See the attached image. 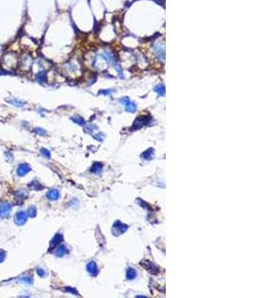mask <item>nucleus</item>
<instances>
[{
  "label": "nucleus",
  "mask_w": 265,
  "mask_h": 298,
  "mask_svg": "<svg viewBox=\"0 0 265 298\" xmlns=\"http://www.w3.org/2000/svg\"><path fill=\"white\" fill-rule=\"evenodd\" d=\"M17 55L13 52H8L2 57V65L7 69H14L18 66Z\"/></svg>",
  "instance_id": "obj_1"
},
{
  "label": "nucleus",
  "mask_w": 265,
  "mask_h": 298,
  "mask_svg": "<svg viewBox=\"0 0 265 298\" xmlns=\"http://www.w3.org/2000/svg\"><path fill=\"white\" fill-rule=\"evenodd\" d=\"M18 66H20L21 70L28 72L31 70L33 66V58L29 54H23L21 58L18 60Z\"/></svg>",
  "instance_id": "obj_2"
},
{
  "label": "nucleus",
  "mask_w": 265,
  "mask_h": 298,
  "mask_svg": "<svg viewBox=\"0 0 265 298\" xmlns=\"http://www.w3.org/2000/svg\"><path fill=\"white\" fill-rule=\"evenodd\" d=\"M120 103H121V104H123V105L125 106L126 111H128V112H135L136 111V109H137L136 104L134 103L133 101H131L129 100V97H124L120 98Z\"/></svg>",
  "instance_id": "obj_3"
},
{
  "label": "nucleus",
  "mask_w": 265,
  "mask_h": 298,
  "mask_svg": "<svg viewBox=\"0 0 265 298\" xmlns=\"http://www.w3.org/2000/svg\"><path fill=\"white\" fill-rule=\"evenodd\" d=\"M127 229H128V226L120 223L119 221H116V222L113 224V226H112V234L114 235H119L120 234H122V232H126Z\"/></svg>",
  "instance_id": "obj_4"
},
{
  "label": "nucleus",
  "mask_w": 265,
  "mask_h": 298,
  "mask_svg": "<svg viewBox=\"0 0 265 298\" xmlns=\"http://www.w3.org/2000/svg\"><path fill=\"white\" fill-rule=\"evenodd\" d=\"M12 210L11 204L8 202H2L0 204V217L1 218H7Z\"/></svg>",
  "instance_id": "obj_5"
},
{
  "label": "nucleus",
  "mask_w": 265,
  "mask_h": 298,
  "mask_svg": "<svg viewBox=\"0 0 265 298\" xmlns=\"http://www.w3.org/2000/svg\"><path fill=\"white\" fill-rule=\"evenodd\" d=\"M27 219H28V214L24 211H20L15 215V223L19 226L24 225L27 222Z\"/></svg>",
  "instance_id": "obj_6"
},
{
  "label": "nucleus",
  "mask_w": 265,
  "mask_h": 298,
  "mask_svg": "<svg viewBox=\"0 0 265 298\" xmlns=\"http://www.w3.org/2000/svg\"><path fill=\"white\" fill-rule=\"evenodd\" d=\"M153 51H154V53L157 55L158 58H160L161 60H163L164 61V59H165V50H164V46H162L160 43L154 44Z\"/></svg>",
  "instance_id": "obj_7"
},
{
  "label": "nucleus",
  "mask_w": 265,
  "mask_h": 298,
  "mask_svg": "<svg viewBox=\"0 0 265 298\" xmlns=\"http://www.w3.org/2000/svg\"><path fill=\"white\" fill-rule=\"evenodd\" d=\"M31 171V167H30L28 164L26 163H22L18 166L17 168V174L18 176H25L27 173H29Z\"/></svg>",
  "instance_id": "obj_8"
},
{
  "label": "nucleus",
  "mask_w": 265,
  "mask_h": 298,
  "mask_svg": "<svg viewBox=\"0 0 265 298\" xmlns=\"http://www.w3.org/2000/svg\"><path fill=\"white\" fill-rule=\"evenodd\" d=\"M86 270H88V272L91 274V276H96L98 273L96 263H95L94 261H89L88 263L86 264Z\"/></svg>",
  "instance_id": "obj_9"
},
{
  "label": "nucleus",
  "mask_w": 265,
  "mask_h": 298,
  "mask_svg": "<svg viewBox=\"0 0 265 298\" xmlns=\"http://www.w3.org/2000/svg\"><path fill=\"white\" fill-rule=\"evenodd\" d=\"M46 196L50 201H57L60 198V192L57 189H51L47 192Z\"/></svg>",
  "instance_id": "obj_10"
},
{
  "label": "nucleus",
  "mask_w": 265,
  "mask_h": 298,
  "mask_svg": "<svg viewBox=\"0 0 265 298\" xmlns=\"http://www.w3.org/2000/svg\"><path fill=\"white\" fill-rule=\"evenodd\" d=\"M62 240H63V235L61 234H57L55 237L52 238V240H51L50 247H51V249H53V247L57 246L60 243H61Z\"/></svg>",
  "instance_id": "obj_11"
},
{
  "label": "nucleus",
  "mask_w": 265,
  "mask_h": 298,
  "mask_svg": "<svg viewBox=\"0 0 265 298\" xmlns=\"http://www.w3.org/2000/svg\"><path fill=\"white\" fill-rule=\"evenodd\" d=\"M153 153H154V149L149 148L148 150H146L145 152H143L141 154V158L144 160H151L152 158H153Z\"/></svg>",
  "instance_id": "obj_12"
},
{
  "label": "nucleus",
  "mask_w": 265,
  "mask_h": 298,
  "mask_svg": "<svg viewBox=\"0 0 265 298\" xmlns=\"http://www.w3.org/2000/svg\"><path fill=\"white\" fill-rule=\"evenodd\" d=\"M136 276H137L136 270L134 269V268H131V267L128 268L127 271H126V278L128 280H133Z\"/></svg>",
  "instance_id": "obj_13"
},
{
  "label": "nucleus",
  "mask_w": 265,
  "mask_h": 298,
  "mask_svg": "<svg viewBox=\"0 0 265 298\" xmlns=\"http://www.w3.org/2000/svg\"><path fill=\"white\" fill-rule=\"evenodd\" d=\"M67 252H68V249L65 246H59L56 249V255L60 256V257L63 256V255H65Z\"/></svg>",
  "instance_id": "obj_14"
},
{
  "label": "nucleus",
  "mask_w": 265,
  "mask_h": 298,
  "mask_svg": "<svg viewBox=\"0 0 265 298\" xmlns=\"http://www.w3.org/2000/svg\"><path fill=\"white\" fill-rule=\"evenodd\" d=\"M154 91L157 92L160 97H164L165 95V86L164 85H157L154 88Z\"/></svg>",
  "instance_id": "obj_15"
},
{
  "label": "nucleus",
  "mask_w": 265,
  "mask_h": 298,
  "mask_svg": "<svg viewBox=\"0 0 265 298\" xmlns=\"http://www.w3.org/2000/svg\"><path fill=\"white\" fill-rule=\"evenodd\" d=\"M101 170H102V165H101L100 163H94L93 165H92L91 168V171L92 173H95V174H98V173H100Z\"/></svg>",
  "instance_id": "obj_16"
},
{
  "label": "nucleus",
  "mask_w": 265,
  "mask_h": 298,
  "mask_svg": "<svg viewBox=\"0 0 265 298\" xmlns=\"http://www.w3.org/2000/svg\"><path fill=\"white\" fill-rule=\"evenodd\" d=\"M8 101L10 103L13 104V105H16V106H23L24 105L23 101H21L19 100H16V98H11V100H8Z\"/></svg>",
  "instance_id": "obj_17"
},
{
  "label": "nucleus",
  "mask_w": 265,
  "mask_h": 298,
  "mask_svg": "<svg viewBox=\"0 0 265 298\" xmlns=\"http://www.w3.org/2000/svg\"><path fill=\"white\" fill-rule=\"evenodd\" d=\"M45 79H46V73L43 71L39 72V73L36 74V80H37L38 82H42V80H44Z\"/></svg>",
  "instance_id": "obj_18"
},
{
  "label": "nucleus",
  "mask_w": 265,
  "mask_h": 298,
  "mask_svg": "<svg viewBox=\"0 0 265 298\" xmlns=\"http://www.w3.org/2000/svg\"><path fill=\"white\" fill-rule=\"evenodd\" d=\"M30 187L32 188V189H34V190H40V189H43V186L40 184V183H38L37 181H34V182H31V184L29 185Z\"/></svg>",
  "instance_id": "obj_19"
},
{
  "label": "nucleus",
  "mask_w": 265,
  "mask_h": 298,
  "mask_svg": "<svg viewBox=\"0 0 265 298\" xmlns=\"http://www.w3.org/2000/svg\"><path fill=\"white\" fill-rule=\"evenodd\" d=\"M20 281L25 283V284H32L33 280H32V277L31 276H23L20 278Z\"/></svg>",
  "instance_id": "obj_20"
},
{
  "label": "nucleus",
  "mask_w": 265,
  "mask_h": 298,
  "mask_svg": "<svg viewBox=\"0 0 265 298\" xmlns=\"http://www.w3.org/2000/svg\"><path fill=\"white\" fill-rule=\"evenodd\" d=\"M27 214H28V216H30V217H35L36 215H37V210H36V208L34 207V206H32V207L29 208Z\"/></svg>",
  "instance_id": "obj_21"
},
{
  "label": "nucleus",
  "mask_w": 265,
  "mask_h": 298,
  "mask_svg": "<svg viewBox=\"0 0 265 298\" xmlns=\"http://www.w3.org/2000/svg\"><path fill=\"white\" fill-rule=\"evenodd\" d=\"M41 153H42V155H43L44 157H46V158H50L51 157L50 151L48 150V149H46V148H42L41 149Z\"/></svg>",
  "instance_id": "obj_22"
},
{
  "label": "nucleus",
  "mask_w": 265,
  "mask_h": 298,
  "mask_svg": "<svg viewBox=\"0 0 265 298\" xmlns=\"http://www.w3.org/2000/svg\"><path fill=\"white\" fill-rule=\"evenodd\" d=\"M73 121H74L76 123L80 124V125H85V120L82 118V117H73Z\"/></svg>",
  "instance_id": "obj_23"
},
{
  "label": "nucleus",
  "mask_w": 265,
  "mask_h": 298,
  "mask_svg": "<svg viewBox=\"0 0 265 298\" xmlns=\"http://www.w3.org/2000/svg\"><path fill=\"white\" fill-rule=\"evenodd\" d=\"M37 274L40 277H45L46 276V272H45V270L43 269V268H37Z\"/></svg>",
  "instance_id": "obj_24"
},
{
  "label": "nucleus",
  "mask_w": 265,
  "mask_h": 298,
  "mask_svg": "<svg viewBox=\"0 0 265 298\" xmlns=\"http://www.w3.org/2000/svg\"><path fill=\"white\" fill-rule=\"evenodd\" d=\"M5 258H6V252L4 250H0V263L4 261Z\"/></svg>",
  "instance_id": "obj_25"
},
{
  "label": "nucleus",
  "mask_w": 265,
  "mask_h": 298,
  "mask_svg": "<svg viewBox=\"0 0 265 298\" xmlns=\"http://www.w3.org/2000/svg\"><path fill=\"white\" fill-rule=\"evenodd\" d=\"M148 262H149V261H148ZM149 264H150V266H146V267H147L148 269L151 271V272H154V268H157V267L155 266V265H154L153 263H151V262H149ZM157 269H158V268H157Z\"/></svg>",
  "instance_id": "obj_26"
},
{
  "label": "nucleus",
  "mask_w": 265,
  "mask_h": 298,
  "mask_svg": "<svg viewBox=\"0 0 265 298\" xmlns=\"http://www.w3.org/2000/svg\"><path fill=\"white\" fill-rule=\"evenodd\" d=\"M66 291H70V292H71V293H74V294H76V295H79V293H77V291L76 290V289H74V288L67 287V288H66Z\"/></svg>",
  "instance_id": "obj_27"
},
{
  "label": "nucleus",
  "mask_w": 265,
  "mask_h": 298,
  "mask_svg": "<svg viewBox=\"0 0 265 298\" xmlns=\"http://www.w3.org/2000/svg\"><path fill=\"white\" fill-rule=\"evenodd\" d=\"M35 131H36V132H37V133L41 134V135H43V134H46V131H45L44 129H42V128H36Z\"/></svg>",
  "instance_id": "obj_28"
},
{
  "label": "nucleus",
  "mask_w": 265,
  "mask_h": 298,
  "mask_svg": "<svg viewBox=\"0 0 265 298\" xmlns=\"http://www.w3.org/2000/svg\"><path fill=\"white\" fill-rule=\"evenodd\" d=\"M114 91L113 89H107V91H100L99 94H110L111 92H113Z\"/></svg>",
  "instance_id": "obj_29"
}]
</instances>
